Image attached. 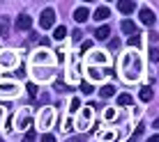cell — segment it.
Returning a JSON list of instances; mask_svg holds the SVG:
<instances>
[{"mask_svg": "<svg viewBox=\"0 0 159 142\" xmlns=\"http://www.w3.org/2000/svg\"><path fill=\"white\" fill-rule=\"evenodd\" d=\"M104 117H106V119H116V117H118V112L113 110V108H108V110L104 112Z\"/></svg>", "mask_w": 159, "mask_h": 142, "instance_id": "f546056e", "label": "cell"}, {"mask_svg": "<svg viewBox=\"0 0 159 142\" xmlns=\"http://www.w3.org/2000/svg\"><path fill=\"white\" fill-rule=\"evenodd\" d=\"M69 108H72V112H79V110H81V101H79V96H74V99H72Z\"/></svg>", "mask_w": 159, "mask_h": 142, "instance_id": "484cf974", "label": "cell"}, {"mask_svg": "<svg viewBox=\"0 0 159 142\" xmlns=\"http://www.w3.org/2000/svg\"><path fill=\"white\" fill-rule=\"evenodd\" d=\"M113 94H116V87H113V85H104L102 90H99L102 99H108V96H113Z\"/></svg>", "mask_w": 159, "mask_h": 142, "instance_id": "ffe728a7", "label": "cell"}, {"mask_svg": "<svg viewBox=\"0 0 159 142\" xmlns=\"http://www.w3.org/2000/svg\"><path fill=\"white\" fill-rule=\"evenodd\" d=\"M143 131H145V126H143V124H141V126L136 128V133H134V135H131V138H129V142H139V140H141V135H143Z\"/></svg>", "mask_w": 159, "mask_h": 142, "instance_id": "603a6c76", "label": "cell"}, {"mask_svg": "<svg viewBox=\"0 0 159 142\" xmlns=\"http://www.w3.org/2000/svg\"><path fill=\"white\" fill-rule=\"evenodd\" d=\"M72 37H74V41H79L81 37H83V32H81V30H74V35H72Z\"/></svg>", "mask_w": 159, "mask_h": 142, "instance_id": "e575fe53", "label": "cell"}, {"mask_svg": "<svg viewBox=\"0 0 159 142\" xmlns=\"http://www.w3.org/2000/svg\"><path fill=\"white\" fill-rule=\"evenodd\" d=\"M25 87H28V94H30V99H35V96H37V85H35V83H28Z\"/></svg>", "mask_w": 159, "mask_h": 142, "instance_id": "4316f807", "label": "cell"}, {"mask_svg": "<svg viewBox=\"0 0 159 142\" xmlns=\"http://www.w3.org/2000/svg\"><path fill=\"white\" fill-rule=\"evenodd\" d=\"M42 142H56V135H51V133H44V135H42Z\"/></svg>", "mask_w": 159, "mask_h": 142, "instance_id": "d6a6232c", "label": "cell"}, {"mask_svg": "<svg viewBox=\"0 0 159 142\" xmlns=\"http://www.w3.org/2000/svg\"><path fill=\"white\" fill-rule=\"evenodd\" d=\"M65 35H67V28H65V25H58V28L53 30V39H56V41H62Z\"/></svg>", "mask_w": 159, "mask_h": 142, "instance_id": "44dd1931", "label": "cell"}, {"mask_svg": "<svg viewBox=\"0 0 159 142\" xmlns=\"http://www.w3.org/2000/svg\"><path fill=\"white\" fill-rule=\"evenodd\" d=\"M120 28H122V32H125V35H129V37L139 35V32H136V23H134V21H129V19H125L122 23H120Z\"/></svg>", "mask_w": 159, "mask_h": 142, "instance_id": "4fadbf2b", "label": "cell"}, {"mask_svg": "<svg viewBox=\"0 0 159 142\" xmlns=\"http://www.w3.org/2000/svg\"><path fill=\"white\" fill-rule=\"evenodd\" d=\"M32 64H35V67H39V64H56V57L48 51H37L35 55H32Z\"/></svg>", "mask_w": 159, "mask_h": 142, "instance_id": "277c9868", "label": "cell"}, {"mask_svg": "<svg viewBox=\"0 0 159 142\" xmlns=\"http://www.w3.org/2000/svg\"><path fill=\"white\" fill-rule=\"evenodd\" d=\"M0 142H2V140H0Z\"/></svg>", "mask_w": 159, "mask_h": 142, "instance_id": "60d3db41", "label": "cell"}, {"mask_svg": "<svg viewBox=\"0 0 159 142\" xmlns=\"http://www.w3.org/2000/svg\"><path fill=\"white\" fill-rule=\"evenodd\" d=\"M139 44H141V37H139V35L129 37V46H134V48H136V46H139Z\"/></svg>", "mask_w": 159, "mask_h": 142, "instance_id": "4dcf8cb0", "label": "cell"}, {"mask_svg": "<svg viewBox=\"0 0 159 142\" xmlns=\"http://www.w3.org/2000/svg\"><path fill=\"white\" fill-rule=\"evenodd\" d=\"M88 19H90V9L88 7H76L74 9V21L76 23H85Z\"/></svg>", "mask_w": 159, "mask_h": 142, "instance_id": "30bf717a", "label": "cell"}, {"mask_svg": "<svg viewBox=\"0 0 159 142\" xmlns=\"http://www.w3.org/2000/svg\"><path fill=\"white\" fill-rule=\"evenodd\" d=\"M19 64V57H16L14 51H2L0 53V69H14Z\"/></svg>", "mask_w": 159, "mask_h": 142, "instance_id": "7a4b0ae2", "label": "cell"}, {"mask_svg": "<svg viewBox=\"0 0 159 142\" xmlns=\"http://www.w3.org/2000/svg\"><path fill=\"white\" fill-rule=\"evenodd\" d=\"M88 76H90L92 80H102L104 76H106V71H99V69H95V67H88Z\"/></svg>", "mask_w": 159, "mask_h": 142, "instance_id": "ac0fdd59", "label": "cell"}, {"mask_svg": "<svg viewBox=\"0 0 159 142\" xmlns=\"http://www.w3.org/2000/svg\"><path fill=\"white\" fill-rule=\"evenodd\" d=\"M81 48H83V51H90V48H92V41H83V46H81Z\"/></svg>", "mask_w": 159, "mask_h": 142, "instance_id": "8d00e7d4", "label": "cell"}, {"mask_svg": "<svg viewBox=\"0 0 159 142\" xmlns=\"http://www.w3.org/2000/svg\"><path fill=\"white\" fill-rule=\"evenodd\" d=\"M108 64V57H106V53H99V51H95V53H90L88 55V67H92V64Z\"/></svg>", "mask_w": 159, "mask_h": 142, "instance_id": "9c48e42d", "label": "cell"}, {"mask_svg": "<svg viewBox=\"0 0 159 142\" xmlns=\"http://www.w3.org/2000/svg\"><path fill=\"white\" fill-rule=\"evenodd\" d=\"M16 76H19V78H23V76H25V69H23V67L16 69Z\"/></svg>", "mask_w": 159, "mask_h": 142, "instance_id": "74e56055", "label": "cell"}, {"mask_svg": "<svg viewBox=\"0 0 159 142\" xmlns=\"http://www.w3.org/2000/svg\"><path fill=\"white\" fill-rule=\"evenodd\" d=\"M145 142H159V135H150V138H148Z\"/></svg>", "mask_w": 159, "mask_h": 142, "instance_id": "f35d334b", "label": "cell"}, {"mask_svg": "<svg viewBox=\"0 0 159 142\" xmlns=\"http://www.w3.org/2000/svg\"><path fill=\"white\" fill-rule=\"evenodd\" d=\"M23 142H37V133H35V128H30L28 133H25V138H23Z\"/></svg>", "mask_w": 159, "mask_h": 142, "instance_id": "d4e9b609", "label": "cell"}, {"mask_svg": "<svg viewBox=\"0 0 159 142\" xmlns=\"http://www.w3.org/2000/svg\"><path fill=\"white\" fill-rule=\"evenodd\" d=\"M131 103V96L129 94H120L118 96V106H129Z\"/></svg>", "mask_w": 159, "mask_h": 142, "instance_id": "cb8c5ba5", "label": "cell"}, {"mask_svg": "<svg viewBox=\"0 0 159 142\" xmlns=\"http://www.w3.org/2000/svg\"><path fill=\"white\" fill-rule=\"evenodd\" d=\"M99 140L102 142H116L118 133H116V131H104V133H99Z\"/></svg>", "mask_w": 159, "mask_h": 142, "instance_id": "e0dca14e", "label": "cell"}, {"mask_svg": "<svg viewBox=\"0 0 159 142\" xmlns=\"http://www.w3.org/2000/svg\"><path fill=\"white\" fill-rule=\"evenodd\" d=\"M108 14H111V12H108V7H104V5H102V7L95 9V21H106Z\"/></svg>", "mask_w": 159, "mask_h": 142, "instance_id": "2e32d148", "label": "cell"}, {"mask_svg": "<svg viewBox=\"0 0 159 142\" xmlns=\"http://www.w3.org/2000/svg\"><path fill=\"white\" fill-rule=\"evenodd\" d=\"M150 60L152 62H159V48H152L150 51Z\"/></svg>", "mask_w": 159, "mask_h": 142, "instance_id": "1f68e13d", "label": "cell"}, {"mask_svg": "<svg viewBox=\"0 0 159 142\" xmlns=\"http://www.w3.org/2000/svg\"><path fill=\"white\" fill-rule=\"evenodd\" d=\"M53 87H56V92H69V85H65V83H56Z\"/></svg>", "mask_w": 159, "mask_h": 142, "instance_id": "f1b7e54d", "label": "cell"}, {"mask_svg": "<svg viewBox=\"0 0 159 142\" xmlns=\"http://www.w3.org/2000/svg\"><path fill=\"white\" fill-rule=\"evenodd\" d=\"M92 110H95L92 106H88V108H83V110H81V117H79V128H81V131H88V128H90Z\"/></svg>", "mask_w": 159, "mask_h": 142, "instance_id": "5b68a950", "label": "cell"}, {"mask_svg": "<svg viewBox=\"0 0 159 142\" xmlns=\"http://www.w3.org/2000/svg\"><path fill=\"white\" fill-rule=\"evenodd\" d=\"M0 35H2V37L9 35V19H7V16H0Z\"/></svg>", "mask_w": 159, "mask_h": 142, "instance_id": "d6986e66", "label": "cell"}, {"mask_svg": "<svg viewBox=\"0 0 159 142\" xmlns=\"http://www.w3.org/2000/svg\"><path fill=\"white\" fill-rule=\"evenodd\" d=\"M139 99L143 101V103H148V101H152V90H150V87H143V90L139 92Z\"/></svg>", "mask_w": 159, "mask_h": 142, "instance_id": "7402d4cb", "label": "cell"}, {"mask_svg": "<svg viewBox=\"0 0 159 142\" xmlns=\"http://www.w3.org/2000/svg\"><path fill=\"white\" fill-rule=\"evenodd\" d=\"M53 119H56V112H53V108H44L42 115H39V128H51Z\"/></svg>", "mask_w": 159, "mask_h": 142, "instance_id": "8992f818", "label": "cell"}, {"mask_svg": "<svg viewBox=\"0 0 159 142\" xmlns=\"http://www.w3.org/2000/svg\"><path fill=\"white\" fill-rule=\"evenodd\" d=\"M72 128H74V126H72V119H67V122H65V126H62V131H65V133H69Z\"/></svg>", "mask_w": 159, "mask_h": 142, "instance_id": "836d02e7", "label": "cell"}, {"mask_svg": "<svg viewBox=\"0 0 159 142\" xmlns=\"http://www.w3.org/2000/svg\"><path fill=\"white\" fill-rule=\"evenodd\" d=\"M53 23H56V12L48 7V9H44L42 16H39V28L42 30H48V28H53Z\"/></svg>", "mask_w": 159, "mask_h": 142, "instance_id": "3957f363", "label": "cell"}, {"mask_svg": "<svg viewBox=\"0 0 159 142\" xmlns=\"http://www.w3.org/2000/svg\"><path fill=\"white\" fill-rule=\"evenodd\" d=\"M108 46H111V51H116V48H120V41H118V39H113L111 44H108Z\"/></svg>", "mask_w": 159, "mask_h": 142, "instance_id": "d590c367", "label": "cell"}, {"mask_svg": "<svg viewBox=\"0 0 159 142\" xmlns=\"http://www.w3.org/2000/svg\"><path fill=\"white\" fill-rule=\"evenodd\" d=\"M118 9H120L122 14H131V12L136 9V2H134V0H120V2H118Z\"/></svg>", "mask_w": 159, "mask_h": 142, "instance_id": "5bb4252c", "label": "cell"}, {"mask_svg": "<svg viewBox=\"0 0 159 142\" xmlns=\"http://www.w3.org/2000/svg\"><path fill=\"white\" fill-rule=\"evenodd\" d=\"M139 16H141V21H143L145 25H152V23H155V12H152L150 7H141Z\"/></svg>", "mask_w": 159, "mask_h": 142, "instance_id": "8fae6325", "label": "cell"}, {"mask_svg": "<svg viewBox=\"0 0 159 142\" xmlns=\"http://www.w3.org/2000/svg\"><path fill=\"white\" fill-rule=\"evenodd\" d=\"M30 124H32V117L30 115H16V128H28L30 131Z\"/></svg>", "mask_w": 159, "mask_h": 142, "instance_id": "7c38bea8", "label": "cell"}, {"mask_svg": "<svg viewBox=\"0 0 159 142\" xmlns=\"http://www.w3.org/2000/svg\"><path fill=\"white\" fill-rule=\"evenodd\" d=\"M32 28V19L28 14H21L19 19H16V30L19 32H25V30H30Z\"/></svg>", "mask_w": 159, "mask_h": 142, "instance_id": "ba28073f", "label": "cell"}, {"mask_svg": "<svg viewBox=\"0 0 159 142\" xmlns=\"http://www.w3.org/2000/svg\"><path fill=\"white\" fill-rule=\"evenodd\" d=\"M108 37H111V28H108V25H102V28H97V30H95V39L106 41Z\"/></svg>", "mask_w": 159, "mask_h": 142, "instance_id": "9a60e30c", "label": "cell"}, {"mask_svg": "<svg viewBox=\"0 0 159 142\" xmlns=\"http://www.w3.org/2000/svg\"><path fill=\"white\" fill-rule=\"evenodd\" d=\"M120 73L127 83H136L143 76V57L136 51H129L120 57Z\"/></svg>", "mask_w": 159, "mask_h": 142, "instance_id": "6da1fadb", "label": "cell"}, {"mask_svg": "<svg viewBox=\"0 0 159 142\" xmlns=\"http://www.w3.org/2000/svg\"><path fill=\"white\" fill-rule=\"evenodd\" d=\"M81 92H83V94H92V85L90 83H81Z\"/></svg>", "mask_w": 159, "mask_h": 142, "instance_id": "83f0119b", "label": "cell"}, {"mask_svg": "<svg viewBox=\"0 0 159 142\" xmlns=\"http://www.w3.org/2000/svg\"><path fill=\"white\" fill-rule=\"evenodd\" d=\"M152 126H155V128H159V119H155V124H152Z\"/></svg>", "mask_w": 159, "mask_h": 142, "instance_id": "ab89813d", "label": "cell"}, {"mask_svg": "<svg viewBox=\"0 0 159 142\" xmlns=\"http://www.w3.org/2000/svg\"><path fill=\"white\" fill-rule=\"evenodd\" d=\"M19 94V87L14 83H0V96H5V99H14V96Z\"/></svg>", "mask_w": 159, "mask_h": 142, "instance_id": "52a82bcc", "label": "cell"}]
</instances>
